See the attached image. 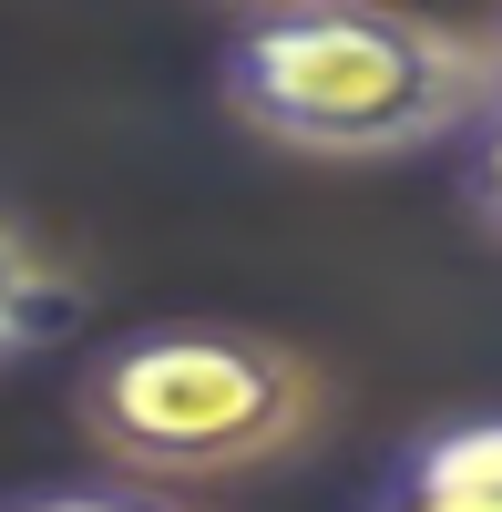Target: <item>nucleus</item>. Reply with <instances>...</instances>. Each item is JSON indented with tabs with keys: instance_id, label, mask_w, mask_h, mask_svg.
Here are the masks:
<instances>
[{
	"instance_id": "nucleus-1",
	"label": "nucleus",
	"mask_w": 502,
	"mask_h": 512,
	"mask_svg": "<svg viewBox=\"0 0 502 512\" xmlns=\"http://www.w3.org/2000/svg\"><path fill=\"white\" fill-rule=\"evenodd\" d=\"M216 93L257 144L308 164H400L462 144L502 93L492 41L400 0H277L226 41Z\"/></svg>"
},
{
	"instance_id": "nucleus-2",
	"label": "nucleus",
	"mask_w": 502,
	"mask_h": 512,
	"mask_svg": "<svg viewBox=\"0 0 502 512\" xmlns=\"http://www.w3.org/2000/svg\"><path fill=\"white\" fill-rule=\"evenodd\" d=\"M72 420L113 472L185 492L308 451L328 420V379L246 318H144L82 359Z\"/></svg>"
},
{
	"instance_id": "nucleus-3",
	"label": "nucleus",
	"mask_w": 502,
	"mask_h": 512,
	"mask_svg": "<svg viewBox=\"0 0 502 512\" xmlns=\"http://www.w3.org/2000/svg\"><path fill=\"white\" fill-rule=\"evenodd\" d=\"M380 512H502V420H451L410 441L380 482Z\"/></svg>"
},
{
	"instance_id": "nucleus-4",
	"label": "nucleus",
	"mask_w": 502,
	"mask_h": 512,
	"mask_svg": "<svg viewBox=\"0 0 502 512\" xmlns=\"http://www.w3.org/2000/svg\"><path fill=\"white\" fill-rule=\"evenodd\" d=\"M82 318V277L41 256V236L21 216H0V359H31Z\"/></svg>"
},
{
	"instance_id": "nucleus-5",
	"label": "nucleus",
	"mask_w": 502,
	"mask_h": 512,
	"mask_svg": "<svg viewBox=\"0 0 502 512\" xmlns=\"http://www.w3.org/2000/svg\"><path fill=\"white\" fill-rule=\"evenodd\" d=\"M0 512H195L175 482H144V472H113V482H41V492H11Z\"/></svg>"
},
{
	"instance_id": "nucleus-6",
	"label": "nucleus",
	"mask_w": 502,
	"mask_h": 512,
	"mask_svg": "<svg viewBox=\"0 0 502 512\" xmlns=\"http://www.w3.org/2000/svg\"><path fill=\"white\" fill-rule=\"evenodd\" d=\"M462 195H472V216L502 236V93H492V113L462 134Z\"/></svg>"
},
{
	"instance_id": "nucleus-7",
	"label": "nucleus",
	"mask_w": 502,
	"mask_h": 512,
	"mask_svg": "<svg viewBox=\"0 0 502 512\" xmlns=\"http://www.w3.org/2000/svg\"><path fill=\"white\" fill-rule=\"evenodd\" d=\"M482 41H492V62H502V11H492V31H482Z\"/></svg>"
},
{
	"instance_id": "nucleus-8",
	"label": "nucleus",
	"mask_w": 502,
	"mask_h": 512,
	"mask_svg": "<svg viewBox=\"0 0 502 512\" xmlns=\"http://www.w3.org/2000/svg\"><path fill=\"white\" fill-rule=\"evenodd\" d=\"M236 11H277V0H236Z\"/></svg>"
}]
</instances>
